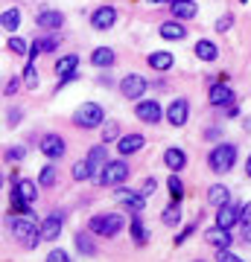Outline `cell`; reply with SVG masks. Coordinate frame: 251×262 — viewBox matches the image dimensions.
Here are the masks:
<instances>
[{"label": "cell", "mask_w": 251, "mask_h": 262, "mask_svg": "<svg viewBox=\"0 0 251 262\" xmlns=\"http://www.w3.org/2000/svg\"><path fill=\"white\" fill-rule=\"evenodd\" d=\"M123 225H126V219L120 213H103V215H93L88 222V230L96 236H105V239H114L123 230Z\"/></svg>", "instance_id": "cell-1"}, {"label": "cell", "mask_w": 251, "mask_h": 262, "mask_svg": "<svg viewBox=\"0 0 251 262\" xmlns=\"http://www.w3.org/2000/svg\"><path fill=\"white\" fill-rule=\"evenodd\" d=\"M234 163H237V146H234V143H222V146H216V149L207 155V166H210V172H216V175L231 172Z\"/></svg>", "instance_id": "cell-2"}, {"label": "cell", "mask_w": 251, "mask_h": 262, "mask_svg": "<svg viewBox=\"0 0 251 262\" xmlns=\"http://www.w3.org/2000/svg\"><path fill=\"white\" fill-rule=\"evenodd\" d=\"M12 233H15V239H18L24 248H38V242L44 239V233H41V227H35V222H29V219H12Z\"/></svg>", "instance_id": "cell-3"}, {"label": "cell", "mask_w": 251, "mask_h": 262, "mask_svg": "<svg viewBox=\"0 0 251 262\" xmlns=\"http://www.w3.org/2000/svg\"><path fill=\"white\" fill-rule=\"evenodd\" d=\"M103 120L105 111L96 102H82L73 114V125H79V128H96V125H103Z\"/></svg>", "instance_id": "cell-4"}, {"label": "cell", "mask_w": 251, "mask_h": 262, "mask_svg": "<svg viewBox=\"0 0 251 262\" xmlns=\"http://www.w3.org/2000/svg\"><path fill=\"white\" fill-rule=\"evenodd\" d=\"M123 181H129V163H123V160H108L100 172V184L103 187H117Z\"/></svg>", "instance_id": "cell-5"}, {"label": "cell", "mask_w": 251, "mask_h": 262, "mask_svg": "<svg viewBox=\"0 0 251 262\" xmlns=\"http://www.w3.org/2000/svg\"><path fill=\"white\" fill-rule=\"evenodd\" d=\"M120 94L126 96V99H140V96L146 94V79L138 73H129V76H123V82H120Z\"/></svg>", "instance_id": "cell-6"}, {"label": "cell", "mask_w": 251, "mask_h": 262, "mask_svg": "<svg viewBox=\"0 0 251 262\" xmlns=\"http://www.w3.org/2000/svg\"><path fill=\"white\" fill-rule=\"evenodd\" d=\"M240 219H242V207L240 204H231V201H228V204L216 207V225L219 227H228V230H231Z\"/></svg>", "instance_id": "cell-7"}, {"label": "cell", "mask_w": 251, "mask_h": 262, "mask_svg": "<svg viewBox=\"0 0 251 262\" xmlns=\"http://www.w3.org/2000/svg\"><path fill=\"white\" fill-rule=\"evenodd\" d=\"M167 120H169V125H176V128L187 125V120H190V105H187V99H176V102L169 105Z\"/></svg>", "instance_id": "cell-8"}, {"label": "cell", "mask_w": 251, "mask_h": 262, "mask_svg": "<svg viewBox=\"0 0 251 262\" xmlns=\"http://www.w3.org/2000/svg\"><path fill=\"white\" fill-rule=\"evenodd\" d=\"M114 20H117V9H114V6H100V9L91 15V27L103 32V29L114 27Z\"/></svg>", "instance_id": "cell-9"}, {"label": "cell", "mask_w": 251, "mask_h": 262, "mask_svg": "<svg viewBox=\"0 0 251 262\" xmlns=\"http://www.w3.org/2000/svg\"><path fill=\"white\" fill-rule=\"evenodd\" d=\"M134 117H138L140 122L155 125V122H161V105L155 102V99H146V102H140L138 108H134Z\"/></svg>", "instance_id": "cell-10"}, {"label": "cell", "mask_w": 251, "mask_h": 262, "mask_svg": "<svg viewBox=\"0 0 251 262\" xmlns=\"http://www.w3.org/2000/svg\"><path fill=\"white\" fill-rule=\"evenodd\" d=\"M65 149L67 146H65V140H62L59 134H47L44 140H41V151H44L50 160H59L62 155H65Z\"/></svg>", "instance_id": "cell-11"}, {"label": "cell", "mask_w": 251, "mask_h": 262, "mask_svg": "<svg viewBox=\"0 0 251 262\" xmlns=\"http://www.w3.org/2000/svg\"><path fill=\"white\" fill-rule=\"evenodd\" d=\"M143 146H146V137H143V134H126V137H120V140H117V151H120L123 158H126V155H134V151H140Z\"/></svg>", "instance_id": "cell-12"}, {"label": "cell", "mask_w": 251, "mask_h": 262, "mask_svg": "<svg viewBox=\"0 0 251 262\" xmlns=\"http://www.w3.org/2000/svg\"><path fill=\"white\" fill-rule=\"evenodd\" d=\"M207 99H210V105H216V108H222V105H231L234 102V91L228 88V84H210V94H207Z\"/></svg>", "instance_id": "cell-13"}, {"label": "cell", "mask_w": 251, "mask_h": 262, "mask_svg": "<svg viewBox=\"0 0 251 262\" xmlns=\"http://www.w3.org/2000/svg\"><path fill=\"white\" fill-rule=\"evenodd\" d=\"M62 222H65V213H50L44 219V222H41V233H44V239H56L59 233H62Z\"/></svg>", "instance_id": "cell-14"}, {"label": "cell", "mask_w": 251, "mask_h": 262, "mask_svg": "<svg viewBox=\"0 0 251 262\" xmlns=\"http://www.w3.org/2000/svg\"><path fill=\"white\" fill-rule=\"evenodd\" d=\"M35 24L41 29H59L62 24H65V15H62V12H56V9H44L35 18Z\"/></svg>", "instance_id": "cell-15"}, {"label": "cell", "mask_w": 251, "mask_h": 262, "mask_svg": "<svg viewBox=\"0 0 251 262\" xmlns=\"http://www.w3.org/2000/svg\"><path fill=\"white\" fill-rule=\"evenodd\" d=\"M205 239L214 245V248H228V245H231V233H228V227H219V225L210 227V230L205 233Z\"/></svg>", "instance_id": "cell-16"}, {"label": "cell", "mask_w": 251, "mask_h": 262, "mask_svg": "<svg viewBox=\"0 0 251 262\" xmlns=\"http://www.w3.org/2000/svg\"><path fill=\"white\" fill-rule=\"evenodd\" d=\"M164 166L172 169V172H181L187 166V155L181 149H167L164 151Z\"/></svg>", "instance_id": "cell-17"}, {"label": "cell", "mask_w": 251, "mask_h": 262, "mask_svg": "<svg viewBox=\"0 0 251 262\" xmlns=\"http://www.w3.org/2000/svg\"><path fill=\"white\" fill-rule=\"evenodd\" d=\"M169 6H172V15H176V18H181V20L193 18L196 12H199V6H196V0H172Z\"/></svg>", "instance_id": "cell-18"}, {"label": "cell", "mask_w": 251, "mask_h": 262, "mask_svg": "<svg viewBox=\"0 0 251 262\" xmlns=\"http://www.w3.org/2000/svg\"><path fill=\"white\" fill-rule=\"evenodd\" d=\"M207 201L214 207H222V204H228L231 201V192H228V187L225 184H214V187L207 189Z\"/></svg>", "instance_id": "cell-19"}, {"label": "cell", "mask_w": 251, "mask_h": 262, "mask_svg": "<svg viewBox=\"0 0 251 262\" xmlns=\"http://www.w3.org/2000/svg\"><path fill=\"white\" fill-rule=\"evenodd\" d=\"M18 195H21V201H24V204H27V210L29 207H35V198H38V189H35V184H32V181H21L18 187Z\"/></svg>", "instance_id": "cell-20"}, {"label": "cell", "mask_w": 251, "mask_h": 262, "mask_svg": "<svg viewBox=\"0 0 251 262\" xmlns=\"http://www.w3.org/2000/svg\"><path fill=\"white\" fill-rule=\"evenodd\" d=\"M76 67H79V56H62L59 58V64H56V73H59V79H65V76H73L76 73Z\"/></svg>", "instance_id": "cell-21"}, {"label": "cell", "mask_w": 251, "mask_h": 262, "mask_svg": "<svg viewBox=\"0 0 251 262\" xmlns=\"http://www.w3.org/2000/svg\"><path fill=\"white\" fill-rule=\"evenodd\" d=\"M91 64L93 67H111L114 64V50L111 47H96L91 53Z\"/></svg>", "instance_id": "cell-22"}, {"label": "cell", "mask_w": 251, "mask_h": 262, "mask_svg": "<svg viewBox=\"0 0 251 262\" xmlns=\"http://www.w3.org/2000/svg\"><path fill=\"white\" fill-rule=\"evenodd\" d=\"M187 35L184 24H176V20H169V24H161V38H167V41H181Z\"/></svg>", "instance_id": "cell-23"}, {"label": "cell", "mask_w": 251, "mask_h": 262, "mask_svg": "<svg viewBox=\"0 0 251 262\" xmlns=\"http://www.w3.org/2000/svg\"><path fill=\"white\" fill-rule=\"evenodd\" d=\"M196 56L202 58V61H216V56H219V50H216L214 41H207V38H202L199 44H196Z\"/></svg>", "instance_id": "cell-24"}, {"label": "cell", "mask_w": 251, "mask_h": 262, "mask_svg": "<svg viewBox=\"0 0 251 262\" xmlns=\"http://www.w3.org/2000/svg\"><path fill=\"white\" fill-rule=\"evenodd\" d=\"M146 61H149V67H152V70H161V73L172 67V56H169V53H164V50H161V53H152Z\"/></svg>", "instance_id": "cell-25"}, {"label": "cell", "mask_w": 251, "mask_h": 262, "mask_svg": "<svg viewBox=\"0 0 251 262\" xmlns=\"http://www.w3.org/2000/svg\"><path fill=\"white\" fill-rule=\"evenodd\" d=\"M76 251L82 256H96V245H93L91 233H76Z\"/></svg>", "instance_id": "cell-26"}, {"label": "cell", "mask_w": 251, "mask_h": 262, "mask_svg": "<svg viewBox=\"0 0 251 262\" xmlns=\"http://www.w3.org/2000/svg\"><path fill=\"white\" fill-rule=\"evenodd\" d=\"M161 222L167 227H176L178 222H181V207H178V198H172V204L164 210V215H161Z\"/></svg>", "instance_id": "cell-27"}, {"label": "cell", "mask_w": 251, "mask_h": 262, "mask_svg": "<svg viewBox=\"0 0 251 262\" xmlns=\"http://www.w3.org/2000/svg\"><path fill=\"white\" fill-rule=\"evenodd\" d=\"M0 24H3L6 32H15V29L21 27V12L18 9H6L3 12V18H0Z\"/></svg>", "instance_id": "cell-28"}, {"label": "cell", "mask_w": 251, "mask_h": 262, "mask_svg": "<svg viewBox=\"0 0 251 262\" xmlns=\"http://www.w3.org/2000/svg\"><path fill=\"white\" fill-rule=\"evenodd\" d=\"M117 198H123V201H126V207H129L131 213H140V210H143V195H140V192L134 195V192H123V189H120V192H117Z\"/></svg>", "instance_id": "cell-29"}, {"label": "cell", "mask_w": 251, "mask_h": 262, "mask_svg": "<svg viewBox=\"0 0 251 262\" xmlns=\"http://www.w3.org/2000/svg\"><path fill=\"white\" fill-rule=\"evenodd\" d=\"M88 160H91L93 172H96L100 166H105V163H108V158H105V143H103V146H93V149L88 151Z\"/></svg>", "instance_id": "cell-30"}, {"label": "cell", "mask_w": 251, "mask_h": 262, "mask_svg": "<svg viewBox=\"0 0 251 262\" xmlns=\"http://www.w3.org/2000/svg\"><path fill=\"white\" fill-rule=\"evenodd\" d=\"M240 230H242V242H248V245H251V204H245V207H242Z\"/></svg>", "instance_id": "cell-31"}, {"label": "cell", "mask_w": 251, "mask_h": 262, "mask_svg": "<svg viewBox=\"0 0 251 262\" xmlns=\"http://www.w3.org/2000/svg\"><path fill=\"white\" fill-rule=\"evenodd\" d=\"M91 175H93V166H91V160H88V158L79 160V163L73 166V178L76 181H88Z\"/></svg>", "instance_id": "cell-32"}, {"label": "cell", "mask_w": 251, "mask_h": 262, "mask_svg": "<svg viewBox=\"0 0 251 262\" xmlns=\"http://www.w3.org/2000/svg\"><path fill=\"white\" fill-rule=\"evenodd\" d=\"M6 47H9L15 56H29V47H32V44H27L24 38H15V35H12L9 41H6Z\"/></svg>", "instance_id": "cell-33"}, {"label": "cell", "mask_w": 251, "mask_h": 262, "mask_svg": "<svg viewBox=\"0 0 251 262\" xmlns=\"http://www.w3.org/2000/svg\"><path fill=\"white\" fill-rule=\"evenodd\" d=\"M53 181H56V163H47L41 178H38V187H53Z\"/></svg>", "instance_id": "cell-34"}, {"label": "cell", "mask_w": 251, "mask_h": 262, "mask_svg": "<svg viewBox=\"0 0 251 262\" xmlns=\"http://www.w3.org/2000/svg\"><path fill=\"white\" fill-rule=\"evenodd\" d=\"M167 187H169V195H172V198H181V195H184V184H181V178H178L176 172H172V178L167 181Z\"/></svg>", "instance_id": "cell-35"}, {"label": "cell", "mask_w": 251, "mask_h": 262, "mask_svg": "<svg viewBox=\"0 0 251 262\" xmlns=\"http://www.w3.org/2000/svg\"><path fill=\"white\" fill-rule=\"evenodd\" d=\"M117 134H120V125H117V122H105V128H103V143L117 140Z\"/></svg>", "instance_id": "cell-36"}, {"label": "cell", "mask_w": 251, "mask_h": 262, "mask_svg": "<svg viewBox=\"0 0 251 262\" xmlns=\"http://www.w3.org/2000/svg\"><path fill=\"white\" fill-rule=\"evenodd\" d=\"M216 259H219V262H240L242 256H237L231 248H216Z\"/></svg>", "instance_id": "cell-37"}, {"label": "cell", "mask_w": 251, "mask_h": 262, "mask_svg": "<svg viewBox=\"0 0 251 262\" xmlns=\"http://www.w3.org/2000/svg\"><path fill=\"white\" fill-rule=\"evenodd\" d=\"M32 47H38L41 53H53V50L59 47V41H56V38H41V41H35Z\"/></svg>", "instance_id": "cell-38"}, {"label": "cell", "mask_w": 251, "mask_h": 262, "mask_svg": "<svg viewBox=\"0 0 251 262\" xmlns=\"http://www.w3.org/2000/svg\"><path fill=\"white\" fill-rule=\"evenodd\" d=\"M129 230H131V236H134V242H138V245H143V242H146V233H143V225H140L138 219L131 222V227H129Z\"/></svg>", "instance_id": "cell-39"}, {"label": "cell", "mask_w": 251, "mask_h": 262, "mask_svg": "<svg viewBox=\"0 0 251 262\" xmlns=\"http://www.w3.org/2000/svg\"><path fill=\"white\" fill-rule=\"evenodd\" d=\"M24 158H27V149H24V146H15V149L6 151V160H9V163H18V160H24Z\"/></svg>", "instance_id": "cell-40"}, {"label": "cell", "mask_w": 251, "mask_h": 262, "mask_svg": "<svg viewBox=\"0 0 251 262\" xmlns=\"http://www.w3.org/2000/svg\"><path fill=\"white\" fill-rule=\"evenodd\" d=\"M155 189H158V181H155V178H146V181H143V187H140V195L149 198V195H155Z\"/></svg>", "instance_id": "cell-41"}, {"label": "cell", "mask_w": 251, "mask_h": 262, "mask_svg": "<svg viewBox=\"0 0 251 262\" xmlns=\"http://www.w3.org/2000/svg\"><path fill=\"white\" fill-rule=\"evenodd\" d=\"M231 24H234L231 15H222V18L216 20V32H228V29H231Z\"/></svg>", "instance_id": "cell-42"}, {"label": "cell", "mask_w": 251, "mask_h": 262, "mask_svg": "<svg viewBox=\"0 0 251 262\" xmlns=\"http://www.w3.org/2000/svg\"><path fill=\"white\" fill-rule=\"evenodd\" d=\"M70 256H67L65 251H50V256H47V262H67Z\"/></svg>", "instance_id": "cell-43"}, {"label": "cell", "mask_w": 251, "mask_h": 262, "mask_svg": "<svg viewBox=\"0 0 251 262\" xmlns=\"http://www.w3.org/2000/svg\"><path fill=\"white\" fill-rule=\"evenodd\" d=\"M18 88H21V82H18V79H9V82H6V88H3V94H6V96H12V94H18Z\"/></svg>", "instance_id": "cell-44"}, {"label": "cell", "mask_w": 251, "mask_h": 262, "mask_svg": "<svg viewBox=\"0 0 251 262\" xmlns=\"http://www.w3.org/2000/svg\"><path fill=\"white\" fill-rule=\"evenodd\" d=\"M18 122H21V111H9V114H6V125H9V128H15Z\"/></svg>", "instance_id": "cell-45"}, {"label": "cell", "mask_w": 251, "mask_h": 262, "mask_svg": "<svg viewBox=\"0 0 251 262\" xmlns=\"http://www.w3.org/2000/svg\"><path fill=\"white\" fill-rule=\"evenodd\" d=\"M245 175L251 178V158H248V163H245Z\"/></svg>", "instance_id": "cell-46"}, {"label": "cell", "mask_w": 251, "mask_h": 262, "mask_svg": "<svg viewBox=\"0 0 251 262\" xmlns=\"http://www.w3.org/2000/svg\"><path fill=\"white\" fill-rule=\"evenodd\" d=\"M149 3H172V0H149Z\"/></svg>", "instance_id": "cell-47"}, {"label": "cell", "mask_w": 251, "mask_h": 262, "mask_svg": "<svg viewBox=\"0 0 251 262\" xmlns=\"http://www.w3.org/2000/svg\"><path fill=\"white\" fill-rule=\"evenodd\" d=\"M240 3H248V0H240Z\"/></svg>", "instance_id": "cell-48"}]
</instances>
